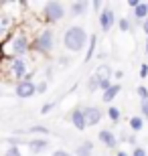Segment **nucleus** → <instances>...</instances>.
I'll return each instance as SVG.
<instances>
[{
    "label": "nucleus",
    "mask_w": 148,
    "mask_h": 156,
    "mask_svg": "<svg viewBox=\"0 0 148 156\" xmlns=\"http://www.w3.org/2000/svg\"><path fill=\"white\" fill-rule=\"evenodd\" d=\"M87 41H89V35L85 33L83 27H69L65 33H63V47L71 53H79L83 47H87Z\"/></svg>",
    "instance_id": "obj_1"
},
{
    "label": "nucleus",
    "mask_w": 148,
    "mask_h": 156,
    "mask_svg": "<svg viewBox=\"0 0 148 156\" xmlns=\"http://www.w3.org/2000/svg\"><path fill=\"white\" fill-rule=\"evenodd\" d=\"M53 47H55V30L53 29H43L39 35L34 37L31 49L41 53V55H49V53L53 51Z\"/></svg>",
    "instance_id": "obj_2"
},
{
    "label": "nucleus",
    "mask_w": 148,
    "mask_h": 156,
    "mask_svg": "<svg viewBox=\"0 0 148 156\" xmlns=\"http://www.w3.org/2000/svg\"><path fill=\"white\" fill-rule=\"evenodd\" d=\"M29 51H31V41L27 35H14L8 43V53L14 59H23Z\"/></svg>",
    "instance_id": "obj_3"
},
{
    "label": "nucleus",
    "mask_w": 148,
    "mask_h": 156,
    "mask_svg": "<svg viewBox=\"0 0 148 156\" xmlns=\"http://www.w3.org/2000/svg\"><path fill=\"white\" fill-rule=\"evenodd\" d=\"M63 16H65V6H63L61 2H57V0H53V2H47V4L43 6V18H45V23H47V24H55V23H59Z\"/></svg>",
    "instance_id": "obj_4"
},
{
    "label": "nucleus",
    "mask_w": 148,
    "mask_h": 156,
    "mask_svg": "<svg viewBox=\"0 0 148 156\" xmlns=\"http://www.w3.org/2000/svg\"><path fill=\"white\" fill-rule=\"evenodd\" d=\"M14 93H16V98H20V99L33 98L34 93H37V83L31 81V79L16 81V85H14Z\"/></svg>",
    "instance_id": "obj_5"
},
{
    "label": "nucleus",
    "mask_w": 148,
    "mask_h": 156,
    "mask_svg": "<svg viewBox=\"0 0 148 156\" xmlns=\"http://www.w3.org/2000/svg\"><path fill=\"white\" fill-rule=\"evenodd\" d=\"M8 71H10L12 79L23 81V77H27V61L24 59H12L8 63Z\"/></svg>",
    "instance_id": "obj_6"
},
{
    "label": "nucleus",
    "mask_w": 148,
    "mask_h": 156,
    "mask_svg": "<svg viewBox=\"0 0 148 156\" xmlns=\"http://www.w3.org/2000/svg\"><path fill=\"white\" fill-rule=\"evenodd\" d=\"M114 23H116L114 10H112L110 6H106V8L99 12V29H102V30H110L112 27H114Z\"/></svg>",
    "instance_id": "obj_7"
},
{
    "label": "nucleus",
    "mask_w": 148,
    "mask_h": 156,
    "mask_svg": "<svg viewBox=\"0 0 148 156\" xmlns=\"http://www.w3.org/2000/svg\"><path fill=\"white\" fill-rule=\"evenodd\" d=\"M83 116H85L87 126H97V124L102 122V118H103V112L99 110V108L89 105V108H83Z\"/></svg>",
    "instance_id": "obj_8"
},
{
    "label": "nucleus",
    "mask_w": 148,
    "mask_h": 156,
    "mask_svg": "<svg viewBox=\"0 0 148 156\" xmlns=\"http://www.w3.org/2000/svg\"><path fill=\"white\" fill-rule=\"evenodd\" d=\"M27 144H29L31 154H43V152L49 150V140L47 138H33V140H29Z\"/></svg>",
    "instance_id": "obj_9"
},
{
    "label": "nucleus",
    "mask_w": 148,
    "mask_h": 156,
    "mask_svg": "<svg viewBox=\"0 0 148 156\" xmlns=\"http://www.w3.org/2000/svg\"><path fill=\"white\" fill-rule=\"evenodd\" d=\"M71 124H73L79 132H83L87 128V122H85V116H83V110H81V108H75V110L71 112Z\"/></svg>",
    "instance_id": "obj_10"
},
{
    "label": "nucleus",
    "mask_w": 148,
    "mask_h": 156,
    "mask_svg": "<svg viewBox=\"0 0 148 156\" xmlns=\"http://www.w3.org/2000/svg\"><path fill=\"white\" fill-rule=\"evenodd\" d=\"M97 138H99V142H102V144L108 146V148H114V146H118V138L114 136V132H112V130H102Z\"/></svg>",
    "instance_id": "obj_11"
},
{
    "label": "nucleus",
    "mask_w": 148,
    "mask_h": 156,
    "mask_svg": "<svg viewBox=\"0 0 148 156\" xmlns=\"http://www.w3.org/2000/svg\"><path fill=\"white\" fill-rule=\"evenodd\" d=\"M87 8H89V2H85V0L71 2V6H69V10H71V16H81V14H85Z\"/></svg>",
    "instance_id": "obj_12"
},
{
    "label": "nucleus",
    "mask_w": 148,
    "mask_h": 156,
    "mask_svg": "<svg viewBox=\"0 0 148 156\" xmlns=\"http://www.w3.org/2000/svg\"><path fill=\"white\" fill-rule=\"evenodd\" d=\"M122 91V87H120V83H114V85L110 87V89H106L103 91V95H102V99L106 101V104H112L116 98H118V93Z\"/></svg>",
    "instance_id": "obj_13"
},
{
    "label": "nucleus",
    "mask_w": 148,
    "mask_h": 156,
    "mask_svg": "<svg viewBox=\"0 0 148 156\" xmlns=\"http://www.w3.org/2000/svg\"><path fill=\"white\" fill-rule=\"evenodd\" d=\"M132 14H134L136 20H142V23H144V20L148 18V2H140V4L132 10Z\"/></svg>",
    "instance_id": "obj_14"
},
{
    "label": "nucleus",
    "mask_w": 148,
    "mask_h": 156,
    "mask_svg": "<svg viewBox=\"0 0 148 156\" xmlns=\"http://www.w3.org/2000/svg\"><path fill=\"white\" fill-rule=\"evenodd\" d=\"M91 154H93V142H89V140L79 144L75 150V156H91Z\"/></svg>",
    "instance_id": "obj_15"
},
{
    "label": "nucleus",
    "mask_w": 148,
    "mask_h": 156,
    "mask_svg": "<svg viewBox=\"0 0 148 156\" xmlns=\"http://www.w3.org/2000/svg\"><path fill=\"white\" fill-rule=\"evenodd\" d=\"M97 47V35H89V41H87V53H85V61H91L93 53H96Z\"/></svg>",
    "instance_id": "obj_16"
},
{
    "label": "nucleus",
    "mask_w": 148,
    "mask_h": 156,
    "mask_svg": "<svg viewBox=\"0 0 148 156\" xmlns=\"http://www.w3.org/2000/svg\"><path fill=\"white\" fill-rule=\"evenodd\" d=\"M128 124H130V130H132V132H140V130H142V126H144V120H142V116H132Z\"/></svg>",
    "instance_id": "obj_17"
},
{
    "label": "nucleus",
    "mask_w": 148,
    "mask_h": 156,
    "mask_svg": "<svg viewBox=\"0 0 148 156\" xmlns=\"http://www.w3.org/2000/svg\"><path fill=\"white\" fill-rule=\"evenodd\" d=\"M93 75H96L99 81H102V79H112V75H110V67H108V65H99V67H97V71L93 73Z\"/></svg>",
    "instance_id": "obj_18"
},
{
    "label": "nucleus",
    "mask_w": 148,
    "mask_h": 156,
    "mask_svg": "<svg viewBox=\"0 0 148 156\" xmlns=\"http://www.w3.org/2000/svg\"><path fill=\"white\" fill-rule=\"evenodd\" d=\"M106 116H108L110 120L114 122V124H118V122H120V118H122V114H120V110L116 108V105H110V108H108V112H106Z\"/></svg>",
    "instance_id": "obj_19"
},
{
    "label": "nucleus",
    "mask_w": 148,
    "mask_h": 156,
    "mask_svg": "<svg viewBox=\"0 0 148 156\" xmlns=\"http://www.w3.org/2000/svg\"><path fill=\"white\" fill-rule=\"evenodd\" d=\"M27 132L33 134V136H34V134H39V136H47V134H49V128H45V126H31Z\"/></svg>",
    "instance_id": "obj_20"
},
{
    "label": "nucleus",
    "mask_w": 148,
    "mask_h": 156,
    "mask_svg": "<svg viewBox=\"0 0 148 156\" xmlns=\"http://www.w3.org/2000/svg\"><path fill=\"white\" fill-rule=\"evenodd\" d=\"M118 27H120V30H124V33H128V30H130V20H128V18H120L118 20Z\"/></svg>",
    "instance_id": "obj_21"
},
{
    "label": "nucleus",
    "mask_w": 148,
    "mask_h": 156,
    "mask_svg": "<svg viewBox=\"0 0 148 156\" xmlns=\"http://www.w3.org/2000/svg\"><path fill=\"white\" fill-rule=\"evenodd\" d=\"M4 156H23V152H20V148H16V146H8V150L4 152Z\"/></svg>",
    "instance_id": "obj_22"
},
{
    "label": "nucleus",
    "mask_w": 148,
    "mask_h": 156,
    "mask_svg": "<svg viewBox=\"0 0 148 156\" xmlns=\"http://www.w3.org/2000/svg\"><path fill=\"white\" fill-rule=\"evenodd\" d=\"M136 93L140 95V99H142V101H146V99H148V87H144V85H138Z\"/></svg>",
    "instance_id": "obj_23"
},
{
    "label": "nucleus",
    "mask_w": 148,
    "mask_h": 156,
    "mask_svg": "<svg viewBox=\"0 0 148 156\" xmlns=\"http://www.w3.org/2000/svg\"><path fill=\"white\" fill-rule=\"evenodd\" d=\"M89 6L97 12V14H99V12L103 10V2H99V0H93V2H89Z\"/></svg>",
    "instance_id": "obj_24"
},
{
    "label": "nucleus",
    "mask_w": 148,
    "mask_h": 156,
    "mask_svg": "<svg viewBox=\"0 0 148 156\" xmlns=\"http://www.w3.org/2000/svg\"><path fill=\"white\" fill-rule=\"evenodd\" d=\"M112 85H114V83H112V79H102V81H99V87H97V89L106 91V89H110Z\"/></svg>",
    "instance_id": "obj_25"
},
{
    "label": "nucleus",
    "mask_w": 148,
    "mask_h": 156,
    "mask_svg": "<svg viewBox=\"0 0 148 156\" xmlns=\"http://www.w3.org/2000/svg\"><path fill=\"white\" fill-rule=\"evenodd\" d=\"M97 87H99V79H97L96 75H91L89 77V89L93 91V89H97Z\"/></svg>",
    "instance_id": "obj_26"
},
{
    "label": "nucleus",
    "mask_w": 148,
    "mask_h": 156,
    "mask_svg": "<svg viewBox=\"0 0 148 156\" xmlns=\"http://www.w3.org/2000/svg\"><path fill=\"white\" fill-rule=\"evenodd\" d=\"M53 108H55V104H51V101H49V104H45L43 108H41V114H43V116H47L49 112H53Z\"/></svg>",
    "instance_id": "obj_27"
},
{
    "label": "nucleus",
    "mask_w": 148,
    "mask_h": 156,
    "mask_svg": "<svg viewBox=\"0 0 148 156\" xmlns=\"http://www.w3.org/2000/svg\"><path fill=\"white\" fill-rule=\"evenodd\" d=\"M6 142H8L10 146H16V148H18V144H23V140L18 138V136H12V138H8Z\"/></svg>",
    "instance_id": "obj_28"
},
{
    "label": "nucleus",
    "mask_w": 148,
    "mask_h": 156,
    "mask_svg": "<svg viewBox=\"0 0 148 156\" xmlns=\"http://www.w3.org/2000/svg\"><path fill=\"white\" fill-rule=\"evenodd\" d=\"M45 91H47V81L37 83V93H45Z\"/></svg>",
    "instance_id": "obj_29"
},
{
    "label": "nucleus",
    "mask_w": 148,
    "mask_h": 156,
    "mask_svg": "<svg viewBox=\"0 0 148 156\" xmlns=\"http://www.w3.org/2000/svg\"><path fill=\"white\" fill-rule=\"evenodd\" d=\"M132 156H146V150H144V148H140V146H136V148H134V152H132Z\"/></svg>",
    "instance_id": "obj_30"
},
{
    "label": "nucleus",
    "mask_w": 148,
    "mask_h": 156,
    "mask_svg": "<svg viewBox=\"0 0 148 156\" xmlns=\"http://www.w3.org/2000/svg\"><path fill=\"white\" fill-rule=\"evenodd\" d=\"M6 37H8V29H4V27L0 24V43H4Z\"/></svg>",
    "instance_id": "obj_31"
},
{
    "label": "nucleus",
    "mask_w": 148,
    "mask_h": 156,
    "mask_svg": "<svg viewBox=\"0 0 148 156\" xmlns=\"http://www.w3.org/2000/svg\"><path fill=\"white\" fill-rule=\"evenodd\" d=\"M146 75H148V65H146V63H142V65H140V77L144 79Z\"/></svg>",
    "instance_id": "obj_32"
},
{
    "label": "nucleus",
    "mask_w": 148,
    "mask_h": 156,
    "mask_svg": "<svg viewBox=\"0 0 148 156\" xmlns=\"http://www.w3.org/2000/svg\"><path fill=\"white\" fill-rule=\"evenodd\" d=\"M140 110H142V116L148 120V99H146V101H142V108H140Z\"/></svg>",
    "instance_id": "obj_33"
},
{
    "label": "nucleus",
    "mask_w": 148,
    "mask_h": 156,
    "mask_svg": "<svg viewBox=\"0 0 148 156\" xmlns=\"http://www.w3.org/2000/svg\"><path fill=\"white\" fill-rule=\"evenodd\" d=\"M51 156H73L71 152H67V150H55Z\"/></svg>",
    "instance_id": "obj_34"
},
{
    "label": "nucleus",
    "mask_w": 148,
    "mask_h": 156,
    "mask_svg": "<svg viewBox=\"0 0 148 156\" xmlns=\"http://www.w3.org/2000/svg\"><path fill=\"white\" fill-rule=\"evenodd\" d=\"M138 4H140V0H128V6H130L132 10H134V8H136Z\"/></svg>",
    "instance_id": "obj_35"
},
{
    "label": "nucleus",
    "mask_w": 148,
    "mask_h": 156,
    "mask_svg": "<svg viewBox=\"0 0 148 156\" xmlns=\"http://www.w3.org/2000/svg\"><path fill=\"white\" fill-rule=\"evenodd\" d=\"M114 77H116V79H122V77H124V71H116V73H114Z\"/></svg>",
    "instance_id": "obj_36"
},
{
    "label": "nucleus",
    "mask_w": 148,
    "mask_h": 156,
    "mask_svg": "<svg viewBox=\"0 0 148 156\" xmlns=\"http://www.w3.org/2000/svg\"><path fill=\"white\" fill-rule=\"evenodd\" d=\"M142 30H144V33H146V35H148V18H146V20H144V23H142Z\"/></svg>",
    "instance_id": "obj_37"
},
{
    "label": "nucleus",
    "mask_w": 148,
    "mask_h": 156,
    "mask_svg": "<svg viewBox=\"0 0 148 156\" xmlns=\"http://www.w3.org/2000/svg\"><path fill=\"white\" fill-rule=\"evenodd\" d=\"M118 156H130V154H128V152H124V150H120V152H118Z\"/></svg>",
    "instance_id": "obj_38"
},
{
    "label": "nucleus",
    "mask_w": 148,
    "mask_h": 156,
    "mask_svg": "<svg viewBox=\"0 0 148 156\" xmlns=\"http://www.w3.org/2000/svg\"><path fill=\"white\" fill-rule=\"evenodd\" d=\"M146 55H148V39H146Z\"/></svg>",
    "instance_id": "obj_39"
},
{
    "label": "nucleus",
    "mask_w": 148,
    "mask_h": 156,
    "mask_svg": "<svg viewBox=\"0 0 148 156\" xmlns=\"http://www.w3.org/2000/svg\"><path fill=\"white\" fill-rule=\"evenodd\" d=\"M0 95H2V85H0Z\"/></svg>",
    "instance_id": "obj_40"
}]
</instances>
